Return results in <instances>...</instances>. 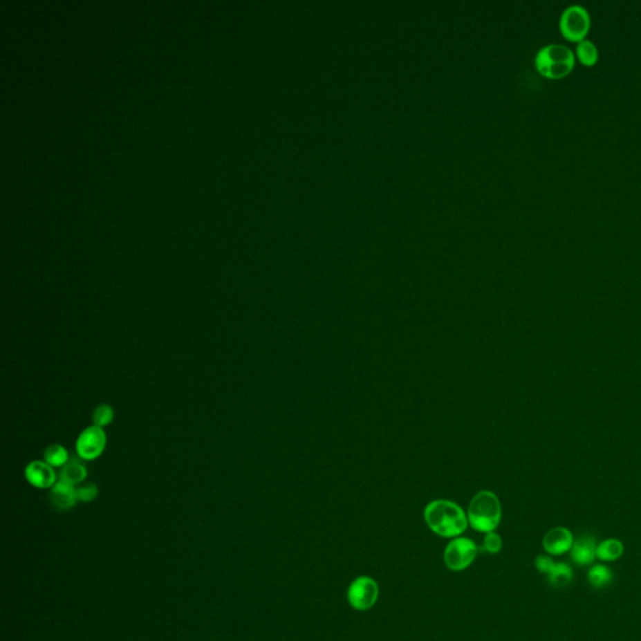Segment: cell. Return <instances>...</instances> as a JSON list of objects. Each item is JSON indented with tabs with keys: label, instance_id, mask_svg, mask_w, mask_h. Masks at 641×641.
Masks as SVG:
<instances>
[{
	"label": "cell",
	"instance_id": "5b68a950",
	"mask_svg": "<svg viewBox=\"0 0 641 641\" xmlns=\"http://www.w3.org/2000/svg\"><path fill=\"white\" fill-rule=\"evenodd\" d=\"M477 545L467 537H455L447 544L443 552L445 565L452 571H463L476 559Z\"/></svg>",
	"mask_w": 641,
	"mask_h": 641
},
{
	"label": "cell",
	"instance_id": "7c38bea8",
	"mask_svg": "<svg viewBox=\"0 0 641 641\" xmlns=\"http://www.w3.org/2000/svg\"><path fill=\"white\" fill-rule=\"evenodd\" d=\"M86 475L88 472H86V466L75 460H72L66 463V466H63L60 480L72 486H78L80 483H84Z\"/></svg>",
	"mask_w": 641,
	"mask_h": 641
},
{
	"label": "cell",
	"instance_id": "30bf717a",
	"mask_svg": "<svg viewBox=\"0 0 641 641\" xmlns=\"http://www.w3.org/2000/svg\"><path fill=\"white\" fill-rule=\"evenodd\" d=\"M49 500L53 505L54 509L58 511H68L73 509L75 503H78L75 495V486H72L64 481H57L53 487L50 489Z\"/></svg>",
	"mask_w": 641,
	"mask_h": 641
},
{
	"label": "cell",
	"instance_id": "e0dca14e",
	"mask_svg": "<svg viewBox=\"0 0 641 641\" xmlns=\"http://www.w3.org/2000/svg\"><path fill=\"white\" fill-rule=\"evenodd\" d=\"M613 580V574L606 566L596 565L588 571V582L594 588H605Z\"/></svg>",
	"mask_w": 641,
	"mask_h": 641
},
{
	"label": "cell",
	"instance_id": "3957f363",
	"mask_svg": "<svg viewBox=\"0 0 641 641\" xmlns=\"http://www.w3.org/2000/svg\"><path fill=\"white\" fill-rule=\"evenodd\" d=\"M501 503L499 497L487 490L477 492L467 509V520L472 529L492 532L501 521Z\"/></svg>",
	"mask_w": 641,
	"mask_h": 641
},
{
	"label": "cell",
	"instance_id": "277c9868",
	"mask_svg": "<svg viewBox=\"0 0 641 641\" xmlns=\"http://www.w3.org/2000/svg\"><path fill=\"white\" fill-rule=\"evenodd\" d=\"M591 27V18L582 6H570L562 12L559 21L560 32L565 39L580 43L586 39Z\"/></svg>",
	"mask_w": 641,
	"mask_h": 641
},
{
	"label": "cell",
	"instance_id": "d6986e66",
	"mask_svg": "<svg viewBox=\"0 0 641 641\" xmlns=\"http://www.w3.org/2000/svg\"><path fill=\"white\" fill-rule=\"evenodd\" d=\"M100 494L98 486L94 483H80L75 486V495L77 500L82 503H92Z\"/></svg>",
	"mask_w": 641,
	"mask_h": 641
},
{
	"label": "cell",
	"instance_id": "4fadbf2b",
	"mask_svg": "<svg viewBox=\"0 0 641 641\" xmlns=\"http://www.w3.org/2000/svg\"><path fill=\"white\" fill-rule=\"evenodd\" d=\"M576 55L584 66H594L599 60V50L591 40H582L576 46Z\"/></svg>",
	"mask_w": 641,
	"mask_h": 641
},
{
	"label": "cell",
	"instance_id": "ac0fdd59",
	"mask_svg": "<svg viewBox=\"0 0 641 641\" xmlns=\"http://www.w3.org/2000/svg\"><path fill=\"white\" fill-rule=\"evenodd\" d=\"M113 418H114V410L111 405L102 403L100 406H97L95 410L93 411V423L94 426L100 427V429L112 423Z\"/></svg>",
	"mask_w": 641,
	"mask_h": 641
},
{
	"label": "cell",
	"instance_id": "6da1fadb",
	"mask_svg": "<svg viewBox=\"0 0 641 641\" xmlns=\"http://www.w3.org/2000/svg\"><path fill=\"white\" fill-rule=\"evenodd\" d=\"M431 531L443 537H458L467 528V515L463 508L449 500L431 501L423 511Z\"/></svg>",
	"mask_w": 641,
	"mask_h": 641
},
{
	"label": "cell",
	"instance_id": "8992f818",
	"mask_svg": "<svg viewBox=\"0 0 641 641\" xmlns=\"http://www.w3.org/2000/svg\"><path fill=\"white\" fill-rule=\"evenodd\" d=\"M378 585L370 576H360L351 582L347 599L351 606L358 611L372 608L378 599Z\"/></svg>",
	"mask_w": 641,
	"mask_h": 641
},
{
	"label": "cell",
	"instance_id": "ffe728a7",
	"mask_svg": "<svg viewBox=\"0 0 641 641\" xmlns=\"http://www.w3.org/2000/svg\"><path fill=\"white\" fill-rule=\"evenodd\" d=\"M503 548V541L501 537L497 535L496 532H487L483 537V550L489 552V554H497Z\"/></svg>",
	"mask_w": 641,
	"mask_h": 641
},
{
	"label": "cell",
	"instance_id": "ba28073f",
	"mask_svg": "<svg viewBox=\"0 0 641 641\" xmlns=\"http://www.w3.org/2000/svg\"><path fill=\"white\" fill-rule=\"evenodd\" d=\"M24 475L28 483L35 489H52L57 483V476L53 467L43 461L28 463Z\"/></svg>",
	"mask_w": 641,
	"mask_h": 641
},
{
	"label": "cell",
	"instance_id": "9a60e30c",
	"mask_svg": "<svg viewBox=\"0 0 641 641\" xmlns=\"http://www.w3.org/2000/svg\"><path fill=\"white\" fill-rule=\"evenodd\" d=\"M44 460L52 467H60L69 463V454L62 445H50L44 452Z\"/></svg>",
	"mask_w": 641,
	"mask_h": 641
},
{
	"label": "cell",
	"instance_id": "52a82bcc",
	"mask_svg": "<svg viewBox=\"0 0 641 641\" xmlns=\"http://www.w3.org/2000/svg\"><path fill=\"white\" fill-rule=\"evenodd\" d=\"M106 445V435L104 430L97 426H91L80 434L75 447L80 458L86 461H93L103 454Z\"/></svg>",
	"mask_w": 641,
	"mask_h": 641
},
{
	"label": "cell",
	"instance_id": "7a4b0ae2",
	"mask_svg": "<svg viewBox=\"0 0 641 641\" xmlns=\"http://www.w3.org/2000/svg\"><path fill=\"white\" fill-rule=\"evenodd\" d=\"M575 66V54L568 46L559 43L542 46L535 57L537 72L548 80H561Z\"/></svg>",
	"mask_w": 641,
	"mask_h": 641
},
{
	"label": "cell",
	"instance_id": "9c48e42d",
	"mask_svg": "<svg viewBox=\"0 0 641 641\" xmlns=\"http://www.w3.org/2000/svg\"><path fill=\"white\" fill-rule=\"evenodd\" d=\"M574 539L571 532L565 528H555L550 530L544 537V549L551 555H561L571 549Z\"/></svg>",
	"mask_w": 641,
	"mask_h": 641
},
{
	"label": "cell",
	"instance_id": "2e32d148",
	"mask_svg": "<svg viewBox=\"0 0 641 641\" xmlns=\"http://www.w3.org/2000/svg\"><path fill=\"white\" fill-rule=\"evenodd\" d=\"M548 576H549L550 584L555 588L566 586L568 582L573 580L571 568H568L566 564H555V566Z\"/></svg>",
	"mask_w": 641,
	"mask_h": 641
},
{
	"label": "cell",
	"instance_id": "44dd1931",
	"mask_svg": "<svg viewBox=\"0 0 641 641\" xmlns=\"http://www.w3.org/2000/svg\"><path fill=\"white\" fill-rule=\"evenodd\" d=\"M536 568L539 571H541L544 574H548L549 575L551 573V570L555 566V564L552 562V560L548 557V556H539L536 559Z\"/></svg>",
	"mask_w": 641,
	"mask_h": 641
},
{
	"label": "cell",
	"instance_id": "5bb4252c",
	"mask_svg": "<svg viewBox=\"0 0 641 641\" xmlns=\"http://www.w3.org/2000/svg\"><path fill=\"white\" fill-rule=\"evenodd\" d=\"M622 551H624V546L622 542L615 539H610V540L602 542L597 546L596 556L600 557L604 561H614L622 555Z\"/></svg>",
	"mask_w": 641,
	"mask_h": 641
},
{
	"label": "cell",
	"instance_id": "8fae6325",
	"mask_svg": "<svg viewBox=\"0 0 641 641\" xmlns=\"http://www.w3.org/2000/svg\"><path fill=\"white\" fill-rule=\"evenodd\" d=\"M595 540L590 536H582L576 540L571 548V556L579 565H588L594 561L596 556Z\"/></svg>",
	"mask_w": 641,
	"mask_h": 641
}]
</instances>
